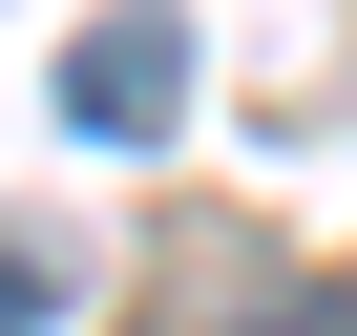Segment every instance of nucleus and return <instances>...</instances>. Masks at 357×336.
<instances>
[{"instance_id":"obj_1","label":"nucleus","mask_w":357,"mask_h":336,"mask_svg":"<svg viewBox=\"0 0 357 336\" xmlns=\"http://www.w3.org/2000/svg\"><path fill=\"white\" fill-rule=\"evenodd\" d=\"M168 105H190V22H168V0H126V22L63 43V126H84V147H147Z\"/></svg>"},{"instance_id":"obj_2","label":"nucleus","mask_w":357,"mask_h":336,"mask_svg":"<svg viewBox=\"0 0 357 336\" xmlns=\"http://www.w3.org/2000/svg\"><path fill=\"white\" fill-rule=\"evenodd\" d=\"M43 315H63V273H43L22 231H0V336H43Z\"/></svg>"},{"instance_id":"obj_3","label":"nucleus","mask_w":357,"mask_h":336,"mask_svg":"<svg viewBox=\"0 0 357 336\" xmlns=\"http://www.w3.org/2000/svg\"><path fill=\"white\" fill-rule=\"evenodd\" d=\"M211 336H357L336 294H273V315H211Z\"/></svg>"}]
</instances>
